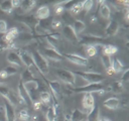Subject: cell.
Masks as SVG:
<instances>
[{
    "instance_id": "1",
    "label": "cell",
    "mask_w": 129,
    "mask_h": 121,
    "mask_svg": "<svg viewBox=\"0 0 129 121\" xmlns=\"http://www.w3.org/2000/svg\"><path fill=\"white\" fill-rule=\"evenodd\" d=\"M31 56H32V59H33V63L37 69V71L41 74V75H47L48 74V71H49V68H48V62L46 58H44L40 52L38 51V49H34L31 51Z\"/></svg>"
},
{
    "instance_id": "2",
    "label": "cell",
    "mask_w": 129,
    "mask_h": 121,
    "mask_svg": "<svg viewBox=\"0 0 129 121\" xmlns=\"http://www.w3.org/2000/svg\"><path fill=\"white\" fill-rule=\"evenodd\" d=\"M54 74L56 78L61 81L63 84H74V79H75V74L74 72H71L66 69H54Z\"/></svg>"
},
{
    "instance_id": "3",
    "label": "cell",
    "mask_w": 129,
    "mask_h": 121,
    "mask_svg": "<svg viewBox=\"0 0 129 121\" xmlns=\"http://www.w3.org/2000/svg\"><path fill=\"white\" fill-rule=\"evenodd\" d=\"M24 85V88L31 100V102H34V101H37L38 100V83L36 80H32L30 82H27Z\"/></svg>"
},
{
    "instance_id": "4",
    "label": "cell",
    "mask_w": 129,
    "mask_h": 121,
    "mask_svg": "<svg viewBox=\"0 0 129 121\" xmlns=\"http://www.w3.org/2000/svg\"><path fill=\"white\" fill-rule=\"evenodd\" d=\"M61 36L69 42L73 43V44H77L79 43V36L75 33L74 29L72 26L69 25H62L61 27Z\"/></svg>"
},
{
    "instance_id": "5",
    "label": "cell",
    "mask_w": 129,
    "mask_h": 121,
    "mask_svg": "<svg viewBox=\"0 0 129 121\" xmlns=\"http://www.w3.org/2000/svg\"><path fill=\"white\" fill-rule=\"evenodd\" d=\"M75 74L83 77L85 80H87L90 84L92 83H103L105 80V76L102 74H96V73H89V72H75Z\"/></svg>"
},
{
    "instance_id": "6",
    "label": "cell",
    "mask_w": 129,
    "mask_h": 121,
    "mask_svg": "<svg viewBox=\"0 0 129 121\" xmlns=\"http://www.w3.org/2000/svg\"><path fill=\"white\" fill-rule=\"evenodd\" d=\"M105 89V85L103 83H92V84H89L88 86L84 87V88H81V89H74V92L75 93H98L100 92L101 90H104Z\"/></svg>"
},
{
    "instance_id": "7",
    "label": "cell",
    "mask_w": 129,
    "mask_h": 121,
    "mask_svg": "<svg viewBox=\"0 0 129 121\" xmlns=\"http://www.w3.org/2000/svg\"><path fill=\"white\" fill-rule=\"evenodd\" d=\"M64 57L71 62L72 64L74 65H77V66H81V67H86L88 65V57L84 56V55H81V54H78V53H64Z\"/></svg>"
},
{
    "instance_id": "8",
    "label": "cell",
    "mask_w": 129,
    "mask_h": 121,
    "mask_svg": "<svg viewBox=\"0 0 129 121\" xmlns=\"http://www.w3.org/2000/svg\"><path fill=\"white\" fill-rule=\"evenodd\" d=\"M103 39H104L103 37H98L95 35L86 34V35H81V37L79 38V42H82V43L87 44V45H102Z\"/></svg>"
},
{
    "instance_id": "9",
    "label": "cell",
    "mask_w": 129,
    "mask_h": 121,
    "mask_svg": "<svg viewBox=\"0 0 129 121\" xmlns=\"http://www.w3.org/2000/svg\"><path fill=\"white\" fill-rule=\"evenodd\" d=\"M39 52H40V54L44 57V58H48V59H50V60H56V62H58V60H61L62 59V54L61 53H59V52H57L56 50H54V49H44V48H41L40 50H38Z\"/></svg>"
},
{
    "instance_id": "10",
    "label": "cell",
    "mask_w": 129,
    "mask_h": 121,
    "mask_svg": "<svg viewBox=\"0 0 129 121\" xmlns=\"http://www.w3.org/2000/svg\"><path fill=\"white\" fill-rule=\"evenodd\" d=\"M82 104H83L84 109L86 110L85 113L88 115L95 106V99H94L93 94H90V93L85 94L83 97V100H82Z\"/></svg>"
},
{
    "instance_id": "11",
    "label": "cell",
    "mask_w": 129,
    "mask_h": 121,
    "mask_svg": "<svg viewBox=\"0 0 129 121\" xmlns=\"http://www.w3.org/2000/svg\"><path fill=\"white\" fill-rule=\"evenodd\" d=\"M47 85L49 86V89L53 95V97L55 98V100H58L61 94V90H62V86L61 84L56 81V80H52V81H46Z\"/></svg>"
},
{
    "instance_id": "12",
    "label": "cell",
    "mask_w": 129,
    "mask_h": 121,
    "mask_svg": "<svg viewBox=\"0 0 129 121\" xmlns=\"http://www.w3.org/2000/svg\"><path fill=\"white\" fill-rule=\"evenodd\" d=\"M16 20L18 22H21L25 25H27L31 30L35 27V25L38 23V20L35 18L33 15H28V16H18L16 17Z\"/></svg>"
},
{
    "instance_id": "13",
    "label": "cell",
    "mask_w": 129,
    "mask_h": 121,
    "mask_svg": "<svg viewBox=\"0 0 129 121\" xmlns=\"http://www.w3.org/2000/svg\"><path fill=\"white\" fill-rule=\"evenodd\" d=\"M88 71L85 72H89V73H96V74H102V72L105 71V68L103 67V65L101 64L100 59L96 60H92V62H88Z\"/></svg>"
},
{
    "instance_id": "14",
    "label": "cell",
    "mask_w": 129,
    "mask_h": 121,
    "mask_svg": "<svg viewBox=\"0 0 129 121\" xmlns=\"http://www.w3.org/2000/svg\"><path fill=\"white\" fill-rule=\"evenodd\" d=\"M7 60H8V63H10L13 67H15V66H16V67H19V68L23 67V63H22V60H21L19 54H18L16 51H13V50L9 51V52L7 53Z\"/></svg>"
},
{
    "instance_id": "15",
    "label": "cell",
    "mask_w": 129,
    "mask_h": 121,
    "mask_svg": "<svg viewBox=\"0 0 129 121\" xmlns=\"http://www.w3.org/2000/svg\"><path fill=\"white\" fill-rule=\"evenodd\" d=\"M119 30V24L115 20H110L109 23L106 25L105 28V35L106 36H114L117 34Z\"/></svg>"
},
{
    "instance_id": "16",
    "label": "cell",
    "mask_w": 129,
    "mask_h": 121,
    "mask_svg": "<svg viewBox=\"0 0 129 121\" xmlns=\"http://www.w3.org/2000/svg\"><path fill=\"white\" fill-rule=\"evenodd\" d=\"M3 106H4V108H5L7 120H8V121H16V111H15V107L12 106L7 100H5Z\"/></svg>"
},
{
    "instance_id": "17",
    "label": "cell",
    "mask_w": 129,
    "mask_h": 121,
    "mask_svg": "<svg viewBox=\"0 0 129 121\" xmlns=\"http://www.w3.org/2000/svg\"><path fill=\"white\" fill-rule=\"evenodd\" d=\"M98 4H100V8H99V13L102 16L103 19L108 20L110 18L111 15V9L110 6L105 2V1H99Z\"/></svg>"
},
{
    "instance_id": "18",
    "label": "cell",
    "mask_w": 129,
    "mask_h": 121,
    "mask_svg": "<svg viewBox=\"0 0 129 121\" xmlns=\"http://www.w3.org/2000/svg\"><path fill=\"white\" fill-rule=\"evenodd\" d=\"M50 16V10L48 8V6H40L35 13V18L37 20H43V19H47Z\"/></svg>"
},
{
    "instance_id": "19",
    "label": "cell",
    "mask_w": 129,
    "mask_h": 121,
    "mask_svg": "<svg viewBox=\"0 0 129 121\" xmlns=\"http://www.w3.org/2000/svg\"><path fill=\"white\" fill-rule=\"evenodd\" d=\"M36 5V1L34 0H25V1H21L20 4V10L22 13H28L29 11H31Z\"/></svg>"
},
{
    "instance_id": "20",
    "label": "cell",
    "mask_w": 129,
    "mask_h": 121,
    "mask_svg": "<svg viewBox=\"0 0 129 121\" xmlns=\"http://www.w3.org/2000/svg\"><path fill=\"white\" fill-rule=\"evenodd\" d=\"M86 119H87V114L80 109H75L70 117V121H84Z\"/></svg>"
},
{
    "instance_id": "21",
    "label": "cell",
    "mask_w": 129,
    "mask_h": 121,
    "mask_svg": "<svg viewBox=\"0 0 129 121\" xmlns=\"http://www.w3.org/2000/svg\"><path fill=\"white\" fill-rule=\"evenodd\" d=\"M16 39H18L17 41L24 45H28L29 43L34 41V37L31 33H19L18 36L16 37Z\"/></svg>"
},
{
    "instance_id": "22",
    "label": "cell",
    "mask_w": 129,
    "mask_h": 121,
    "mask_svg": "<svg viewBox=\"0 0 129 121\" xmlns=\"http://www.w3.org/2000/svg\"><path fill=\"white\" fill-rule=\"evenodd\" d=\"M74 74H75V73H74ZM89 84H90V83H89L87 80H85L83 77H81V76L75 74V79H74V84H73V86H74L75 89L84 88V87L88 86Z\"/></svg>"
},
{
    "instance_id": "23",
    "label": "cell",
    "mask_w": 129,
    "mask_h": 121,
    "mask_svg": "<svg viewBox=\"0 0 129 121\" xmlns=\"http://www.w3.org/2000/svg\"><path fill=\"white\" fill-rule=\"evenodd\" d=\"M38 100L39 102L42 104V105H45V106H48L49 103H50V100H51V95L50 93L45 90V91H40L39 94H38Z\"/></svg>"
},
{
    "instance_id": "24",
    "label": "cell",
    "mask_w": 129,
    "mask_h": 121,
    "mask_svg": "<svg viewBox=\"0 0 129 121\" xmlns=\"http://www.w3.org/2000/svg\"><path fill=\"white\" fill-rule=\"evenodd\" d=\"M119 101L120 100L116 97H110V98H108L107 100L104 101V106L107 107L108 109L115 110L119 107Z\"/></svg>"
},
{
    "instance_id": "25",
    "label": "cell",
    "mask_w": 129,
    "mask_h": 121,
    "mask_svg": "<svg viewBox=\"0 0 129 121\" xmlns=\"http://www.w3.org/2000/svg\"><path fill=\"white\" fill-rule=\"evenodd\" d=\"M72 27H73L75 33L77 35H79V34H82V32H84V30L86 29V24L84 23V21L77 19V20H75V22L72 25Z\"/></svg>"
},
{
    "instance_id": "26",
    "label": "cell",
    "mask_w": 129,
    "mask_h": 121,
    "mask_svg": "<svg viewBox=\"0 0 129 121\" xmlns=\"http://www.w3.org/2000/svg\"><path fill=\"white\" fill-rule=\"evenodd\" d=\"M110 91L113 92L114 94H121L124 92V84L121 83L120 81L114 82L111 86H110Z\"/></svg>"
},
{
    "instance_id": "27",
    "label": "cell",
    "mask_w": 129,
    "mask_h": 121,
    "mask_svg": "<svg viewBox=\"0 0 129 121\" xmlns=\"http://www.w3.org/2000/svg\"><path fill=\"white\" fill-rule=\"evenodd\" d=\"M100 118V110L99 107L94 106V108L92 109V111L87 115V120L88 121H98Z\"/></svg>"
},
{
    "instance_id": "28",
    "label": "cell",
    "mask_w": 129,
    "mask_h": 121,
    "mask_svg": "<svg viewBox=\"0 0 129 121\" xmlns=\"http://www.w3.org/2000/svg\"><path fill=\"white\" fill-rule=\"evenodd\" d=\"M20 82H22L23 84H25V83H27V82H30V81H32V80H34V76L32 75V73L29 71V70H27L26 68L23 70V72L21 73V77H20Z\"/></svg>"
},
{
    "instance_id": "29",
    "label": "cell",
    "mask_w": 129,
    "mask_h": 121,
    "mask_svg": "<svg viewBox=\"0 0 129 121\" xmlns=\"http://www.w3.org/2000/svg\"><path fill=\"white\" fill-rule=\"evenodd\" d=\"M30 119H31V116L26 109H21L16 114V121H29Z\"/></svg>"
},
{
    "instance_id": "30",
    "label": "cell",
    "mask_w": 129,
    "mask_h": 121,
    "mask_svg": "<svg viewBox=\"0 0 129 121\" xmlns=\"http://www.w3.org/2000/svg\"><path fill=\"white\" fill-rule=\"evenodd\" d=\"M117 50H118V48L115 45H112V44L103 45V54H105V55H108V56L113 55L117 52Z\"/></svg>"
},
{
    "instance_id": "31",
    "label": "cell",
    "mask_w": 129,
    "mask_h": 121,
    "mask_svg": "<svg viewBox=\"0 0 129 121\" xmlns=\"http://www.w3.org/2000/svg\"><path fill=\"white\" fill-rule=\"evenodd\" d=\"M112 68L114 69V71H115L116 73H120V72L124 71V69H125L123 63H122L118 57H114V58L112 59Z\"/></svg>"
},
{
    "instance_id": "32",
    "label": "cell",
    "mask_w": 129,
    "mask_h": 121,
    "mask_svg": "<svg viewBox=\"0 0 129 121\" xmlns=\"http://www.w3.org/2000/svg\"><path fill=\"white\" fill-rule=\"evenodd\" d=\"M0 10H2L5 13L10 14L13 11V8H12V5H11V1L10 0H6V1L1 2L0 3Z\"/></svg>"
},
{
    "instance_id": "33",
    "label": "cell",
    "mask_w": 129,
    "mask_h": 121,
    "mask_svg": "<svg viewBox=\"0 0 129 121\" xmlns=\"http://www.w3.org/2000/svg\"><path fill=\"white\" fill-rule=\"evenodd\" d=\"M85 52H86V55L89 56V57H94L97 52H98V49H97V45H86L85 47Z\"/></svg>"
},
{
    "instance_id": "34",
    "label": "cell",
    "mask_w": 129,
    "mask_h": 121,
    "mask_svg": "<svg viewBox=\"0 0 129 121\" xmlns=\"http://www.w3.org/2000/svg\"><path fill=\"white\" fill-rule=\"evenodd\" d=\"M62 20L64 21L66 25H69V26H72L75 22L76 19H74V16L70 13V12H67V13H62V16H61Z\"/></svg>"
},
{
    "instance_id": "35",
    "label": "cell",
    "mask_w": 129,
    "mask_h": 121,
    "mask_svg": "<svg viewBox=\"0 0 129 121\" xmlns=\"http://www.w3.org/2000/svg\"><path fill=\"white\" fill-rule=\"evenodd\" d=\"M99 59H100L101 64L103 65V67L105 68V70H106V69H108V68H110V67L112 66V58H111V56H108V55L102 54V56H101Z\"/></svg>"
},
{
    "instance_id": "36",
    "label": "cell",
    "mask_w": 129,
    "mask_h": 121,
    "mask_svg": "<svg viewBox=\"0 0 129 121\" xmlns=\"http://www.w3.org/2000/svg\"><path fill=\"white\" fill-rule=\"evenodd\" d=\"M82 8H83V2H77V3L73 6V8H72V10L70 11V13H71L72 15H78L79 13L82 12Z\"/></svg>"
},
{
    "instance_id": "37",
    "label": "cell",
    "mask_w": 129,
    "mask_h": 121,
    "mask_svg": "<svg viewBox=\"0 0 129 121\" xmlns=\"http://www.w3.org/2000/svg\"><path fill=\"white\" fill-rule=\"evenodd\" d=\"M18 24L19 25L16 28H17V30H18L19 33H30L31 32V29L27 25H25V24H23L21 22H18Z\"/></svg>"
},
{
    "instance_id": "38",
    "label": "cell",
    "mask_w": 129,
    "mask_h": 121,
    "mask_svg": "<svg viewBox=\"0 0 129 121\" xmlns=\"http://www.w3.org/2000/svg\"><path fill=\"white\" fill-rule=\"evenodd\" d=\"M93 4H94V2H93L92 0L84 1V2H83V8H82V11H84V12H89V11L93 8Z\"/></svg>"
},
{
    "instance_id": "39",
    "label": "cell",
    "mask_w": 129,
    "mask_h": 121,
    "mask_svg": "<svg viewBox=\"0 0 129 121\" xmlns=\"http://www.w3.org/2000/svg\"><path fill=\"white\" fill-rule=\"evenodd\" d=\"M9 92H10V89L6 85H0V96H2L4 99H6Z\"/></svg>"
},
{
    "instance_id": "40",
    "label": "cell",
    "mask_w": 129,
    "mask_h": 121,
    "mask_svg": "<svg viewBox=\"0 0 129 121\" xmlns=\"http://www.w3.org/2000/svg\"><path fill=\"white\" fill-rule=\"evenodd\" d=\"M50 27L52 28V29H59V28H61L62 27V23H61V21L60 20H58V19H53V20H51V22H50Z\"/></svg>"
},
{
    "instance_id": "41",
    "label": "cell",
    "mask_w": 129,
    "mask_h": 121,
    "mask_svg": "<svg viewBox=\"0 0 129 121\" xmlns=\"http://www.w3.org/2000/svg\"><path fill=\"white\" fill-rule=\"evenodd\" d=\"M53 10H54V13H55V14H57V15L62 14V13H63V11H64V9H63V7H62V2L56 3V5H54Z\"/></svg>"
},
{
    "instance_id": "42",
    "label": "cell",
    "mask_w": 129,
    "mask_h": 121,
    "mask_svg": "<svg viewBox=\"0 0 129 121\" xmlns=\"http://www.w3.org/2000/svg\"><path fill=\"white\" fill-rule=\"evenodd\" d=\"M4 71L7 73L8 77H9V76H12V75H15L16 73H18L17 68H16V67H13V66H8Z\"/></svg>"
},
{
    "instance_id": "43",
    "label": "cell",
    "mask_w": 129,
    "mask_h": 121,
    "mask_svg": "<svg viewBox=\"0 0 129 121\" xmlns=\"http://www.w3.org/2000/svg\"><path fill=\"white\" fill-rule=\"evenodd\" d=\"M77 3V1H66V2H62V7L63 9L68 10V11H71L73 6Z\"/></svg>"
},
{
    "instance_id": "44",
    "label": "cell",
    "mask_w": 129,
    "mask_h": 121,
    "mask_svg": "<svg viewBox=\"0 0 129 121\" xmlns=\"http://www.w3.org/2000/svg\"><path fill=\"white\" fill-rule=\"evenodd\" d=\"M128 81H129V70L128 69H125L124 72H123V74H122V76H121L120 82L121 83H126Z\"/></svg>"
},
{
    "instance_id": "45",
    "label": "cell",
    "mask_w": 129,
    "mask_h": 121,
    "mask_svg": "<svg viewBox=\"0 0 129 121\" xmlns=\"http://www.w3.org/2000/svg\"><path fill=\"white\" fill-rule=\"evenodd\" d=\"M7 32V23L5 20L0 19V34H5Z\"/></svg>"
},
{
    "instance_id": "46",
    "label": "cell",
    "mask_w": 129,
    "mask_h": 121,
    "mask_svg": "<svg viewBox=\"0 0 129 121\" xmlns=\"http://www.w3.org/2000/svg\"><path fill=\"white\" fill-rule=\"evenodd\" d=\"M0 121H8L7 117H6L5 108L3 105H0Z\"/></svg>"
},
{
    "instance_id": "47",
    "label": "cell",
    "mask_w": 129,
    "mask_h": 121,
    "mask_svg": "<svg viewBox=\"0 0 129 121\" xmlns=\"http://www.w3.org/2000/svg\"><path fill=\"white\" fill-rule=\"evenodd\" d=\"M7 33H9V34L13 35L15 38H16V37L18 36V34H19V32H18V30H17L16 26H13V27H11V28L7 29Z\"/></svg>"
},
{
    "instance_id": "48",
    "label": "cell",
    "mask_w": 129,
    "mask_h": 121,
    "mask_svg": "<svg viewBox=\"0 0 129 121\" xmlns=\"http://www.w3.org/2000/svg\"><path fill=\"white\" fill-rule=\"evenodd\" d=\"M41 106H42V104L39 102V100L32 102V108H33L35 111H39V110L41 109Z\"/></svg>"
},
{
    "instance_id": "49",
    "label": "cell",
    "mask_w": 129,
    "mask_h": 121,
    "mask_svg": "<svg viewBox=\"0 0 129 121\" xmlns=\"http://www.w3.org/2000/svg\"><path fill=\"white\" fill-rule=\"evenodd\" d=\"M128 104H129V102H128L127 98H124L123 100L119 101V106H120L121 108H123V109H126V108L128 107Z\"/></svg>"
},
{
    "instance_id": "50",
    "label": "cell",
    "mask_w": 129,
    "mask_h": 121,
    "mask_svg": "<svg viewBox=\"0 0 129 121\" xmlns=\"http://www.w3.org/2000/svg\"><path fill=\"white\" fill-rule=\"evenodd\" d=\"M20 4H21V1H19V0H12L11 1V5H12V8L13 9L19 8L20 7Z\"/></svg>"
},
{
    "instance_id": "51",
    "label": "cell",
    "mask_w": 129,
    "mask_h": 121,
    "mask_svg": "<svg viewBox=\"0 0 129 121\" xmlns=\"http://www.w3.org/2000/svg\"><path fill=\"white\" fill-rule=\"evenodd\" d=\"M106 73H107V75H108V76H113V75H115V74H116V72L114 71V69L112 68V66H111L110 68L106 69Z\"/></svg>"
},
{
    "instance_id": "52",
    "label": "cell",
    "mask_w": 129,
    "mask_h": 121,
    "mask_svg": "<svg viewBox=\"0 0 129 121\" xmlns=\"http://www.w3.org/2000/svg\"><path fill=\"white\" fill-rule=\"evenodd\" d=\"M90 23L91 24H94V23H97L98 22V18H97V16H95L94 14L92 15V16H90Z\"/></svg>"
},
{
    "instance_id": "53",
    "label": "cell",
    "mask_w": 129,
    "mask_h": 121,
    "mask_svg": "<svg viewBox=\"0 0 129 121\" xmlns=\"http://www.w3.org/2000/svg\"><path fill=\"white\" fill-rule=\"evenodd\" d=\"M6 78H8V75H7V73H6L4 70L0 71V79H1V80H5Z\"/></svg>"
},
{
    "instance_id": "54",
    "label": "cell",
    "mask_w": 129,
    "mask_h": 121,
    "mask_svg": "<svg viewBox=\"0 0 129 121\" xmlns=\"http://www.w3.org/2000/svg\"><path fill=\"white\" fill-rule=\"evenodd\" d=\"M98 121H111V120L108 119V118H106V117H101V118H99Z\"/></svg>"
},
{
    "instance_id": "55",
    "label": "cell",
    "mask_w": 129,
    "mask_h": 121,
    "mask_svg": "<svg viewBox=\"0 0 129 121\" xmlns=\"http://www.w3.org/2000/svg\"><path fill=\"white\" fill-rule=\"evenodd\" d=\"M84 121H88V120H87V119H86V120H84Z\"/></svg>"
},
{
    "instance_id": "56",
    "label": "cell",
    "mask_w": 129,
    "mask_h": 121,
    "mask_svg": "<svg viewBox=\"0 0 129 121\" xmlns=\"http://www.w3.org/2000/svg\"><path fill=\"white\" fill-rule=\"evenodd\" d=\"M33 121H36V120H33Z\"/></svg>"
}]
</instances>
